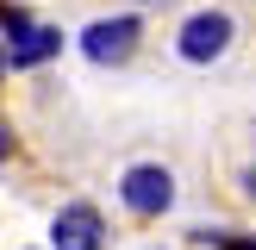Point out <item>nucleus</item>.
Returning a JSON list of instances; mask_svg holds the SVG:
<instances>
[{"label":"nucleus","instance_id":"nucleus-1","mask_svg":"<svg viewBox=\"0 0 256 250\" xmlns=\"http://www.w3.org/2000/svg\"><path fill=\"white\" fill-rule=\"evenodd\" d=\"M232 50H238V12L232 6H194V12H182V25H175V62L212 69V62H225Z\"/></svg>","mask_w":256,"mask_h":250},{"label":"nucleus","instance_id":"nucleus-2","mask_svg":"<svg viewBox=\"0 0 256 250\" xmlns=\"http://www.w3.org/2000/svg\"><path fill=\"white\" fill-rule=\"evenodd\" d=\"M75 50H82L94 69H125V62L144 50V12L125 6V12H100L75 32Z\"/></svg>","mask_w":256,"mask_h":250},{"label":"nucleus","instance_id":"nucleus-3","mask_svg":"<svg viewBox=\"0 0 256 250\" xmlns=\"http://www.w3.org/2000/svg\"><path fill=\"white\" fill-rule=\"evenodd\" d=\"M62 25H50V19H32V25H19V32H0V75H32V69H44V62H56L62 56Z\"/></svg>","mask_w":256,"mask_h":250},{"label":"nucleus","instance_id":"nucleus-4","mask_svg":"<svg viewBox=\"0 0 256 250\" xmlns=\"http://www.w3.org/2000/svg\"><path fill=\"white\" fill-rule=\"evenodd\" d=\"M119 206L132 212V219H162V212L175 206V175L162 169V162H132V169L119 175Z\"/></svg>","mask_w":256,"mask_h":250},{"label":"nucleus","instance_id":"nucleus-5","mask_svg":"<svg viewBox=\"0 0 256 250\" xmlns=\"http://www.w3.org/2000/svg\"><path fill=\"white\" fill-rule=\"evenodd\" d=\"M50 250H106V212L94 200H62L50 219Z\"/></svg>","mask_w":256,"mask_h":250},{"label":"nucleus","instance_id":"nucleus-6","mask_svg":"<svg viewBox=\"0 0 256 250\" xmlns=\"http://www.w3.org/2000/svg\"><path fill=\"white\" fill-rule=\"evenodd\" d=\"M6 162H12V125L0 119V169H6Z\"/></svg>","mask_w":256,"mask_h":250},{"label":"nucleus","instance_id":"nucleus-7","mask_svg":"<svg viewBox=\"0 0 256 250\" xmlns=\"http://www.w3.org/2000/svg\"><path fill=\"white\" fill-rule=\"evenodd\" d=\"M244 194H256V162H250V169H244Z\"/></svg>","mask_w":256,"mask_h":250},{"label":"nucleus","instance_id":"nucleus-8","mask_svg":"<svg viewBox=\"0 0 256 250\" xmlns=\"http://www.w3.org/2000/svg\"><path fill=\"white\" fill-rule=\"evenodd\" d=\"M132 6H138V12H144V6H169V0H132Z\"/></svg>","mask_w":256,"mask_h":250}]
</instances>
